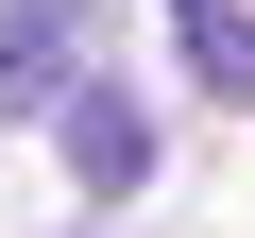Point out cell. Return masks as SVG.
<instances>
[{"instance_id":"obj_1","label":"cell","mask_w":255,"mask_h":238,"mask_svg":"<svg viewBox=\"0 0 255 238\" xmlns=\"http://www.w3.org/2000/svg\"><path fill=\"white\" fill-rule=\"evenodd\" d=\"M85 68H102V0H0V102L51 119Z\"/></svg>"},{"instance_id":"obj_2","label":"cell","mask_w":255,"mask_h":238,"mask_svg":"<svg viewBox=\"0 0 255 238\" xmlns=\"http://www.w3.org/2000/svg\"><path fill=\"white\" fill-rule=\"evenodd\" d=\"M51 153L85 170V204H119V187H136V170H153V119H136V102H119V85L85 68V85L51 102Z\"/></svg>"},{"instance_id":"obj_3","label":"cell","mask_w":255,"mask_h":238,"mask_svg":"<svg viewBox=\"0 0 255 238\" xmlns=\"http://www.w3.org/2000/svg\"><path fill=\"white\" fill-rule=\"evenodd\" d=\"M170 34H187L204 102H255V0H170Z\"/></svg>"}]
</instances>
